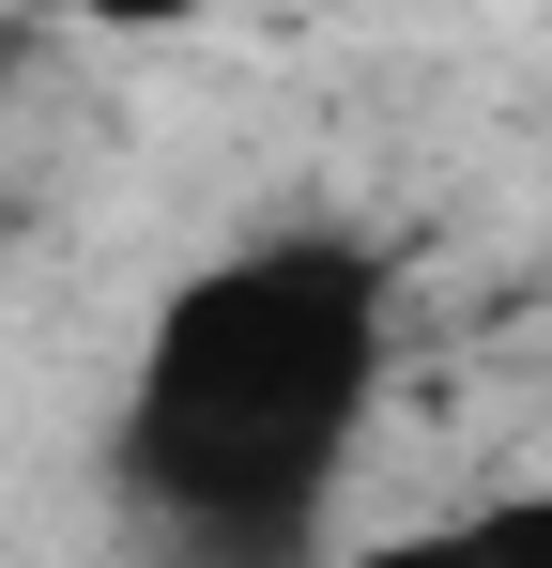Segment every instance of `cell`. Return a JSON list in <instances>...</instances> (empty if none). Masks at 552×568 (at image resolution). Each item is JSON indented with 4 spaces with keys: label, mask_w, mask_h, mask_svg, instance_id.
Instances as JSON below:
<instances>
[{
    "label": "cell",
    "mask_w": 552,
    "mask_h": 568,
    "mask_svg": "<svg viewBox=\"0 0 552 568\" xmlns=\"http://www.w3.org/2000/svg\"><path fill=\"white\" fill-rule=\"evenodd\" d=\"M368 384H384V277L354 246H323V231L231 246L215 277H184L154 307V354L123 399V476L154 491L184 554L292 568L307 507L338 491Z\"/></svg>",
    "instance_id": "1"
},
{
    "label": "cell",
    "mask_w": 552,
    "mask_h": 568,
    "mask_svg": "<svg viewBox=\"0 0 552 568\" xmlns=\"http://www.w3.org/2000/svg\"><path fill=\"white\" fill-rule=\"evenodd\" d=\"M430 538H446V568H552V476H538V491L460 507V523H430Z\"/></svg>",
    "instance_id": "2"
},
{
    "label": "cell",
    "mask_w": 552,
    "mask_h": 568,
    "mask_svg": "<svg viewBox=\"0 0 552 568\" xmlns=\"http://www.w3.org/2000/svg\"><path fill=\"white\" fill-rule=\"evenodd\" d=\"M62 16H92V31H184L200 0H62Z\"/></svg>",
    "instance_id": "3"
},
{
    "label": "cell",
    "mask_w": 552,
    "mask_h": 568,
    "mask_svg": "<svg viewBox=\"0 0 552 568\" xmlns=\"http://www.w3.org/2000/svg\"><path fill=\"white\" fill-rule=\"evenodd\" d=\"M368 568H446V538H384V554H368Z\"/></svg>",
    "instance_id": "4"
}]
</instances>
